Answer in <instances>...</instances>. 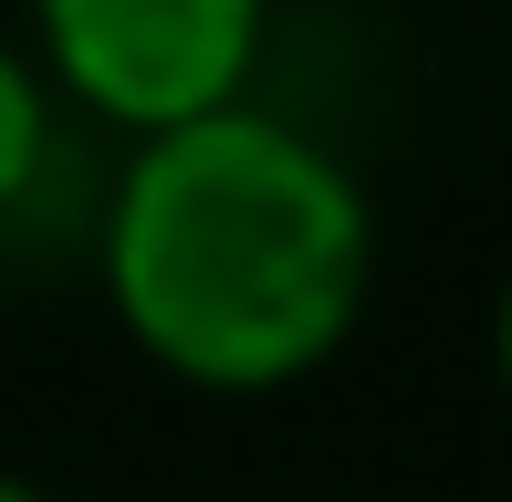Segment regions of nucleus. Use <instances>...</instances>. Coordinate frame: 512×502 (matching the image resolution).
Returning <instances> with one entry per match:
<instances>
[{
  "label": "nucleus",
  "mask_w": 512,
  "mask_h": 502,
  "mask_svg": "<svg viewBox=\"0 0 512 502\" xmlns=\"http://www.w3.org/2000/svg\"><path fill=\"white\" fill-rule=\"evenodd\" d=\"M105 304L147 367L209 398H272L356 335L377 293L366 178L272 105L136 136L105 189Z\"/></svg>",
  "instance_id": "f257e3e1"
},
{
  "label": "nucleus",
  "mask_w": 512,
  "mask_h": 502,
  "mask_svg": "<svg viewBox=\"0 0 512 502\" xmlns=\"http://www.w3.org/2000/svg\"><path fill=\"white\" fill-rule=\"evenodd\" d=\"M272 0H32V63L53 95L126 136L251 105Z\"/></svg>",
  "instance_id": "f03ea898"
},
{
  "label": "nucleus",
  "mask_w": 512,
  "mask_h": 502,
  "mask_svg": "<svg viewBox=\"0 0 512 502\" xmlns=\"http://www.w3.org/2000/svg\"><path fill=\"white\" fill-rule=\"evenodd\" d=\"M53 178V84L21 42H0V220Z\"/></svg>",
  "instance_id": "7ed1b4c3"
},
{
  "label": "nucleus",
  "mask_w": 512,
  "mask_h": 502,
  "mask_svg": "<svg viewBox=\"0 0 512 502\" xmlns=\"http://www.w3.org/2000/svg\"><path fill=\"white\" fill-rule=\"evenodd\" d=\"M492 367H502V398H512V272H502V304H492Z\"/></svg>",
  "instance_id": "20e7f679"
},
{
  "label": "nucleus",
  "mask_w": 512,
  "mask_h": 502,
  "mask_svg": "<svg viewBox=\"0 0 512 502\" xmlns=\"http://www.w3.org/2000/svg\"><path fill=\"white\" fill-rule=\"evenodd\" d=\"M0 502H63V492H42V482H21V471H0Z\"/></svg>",
  "instance_id": "39448f33"
}]
</instances>
